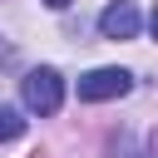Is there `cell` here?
I'll return each instance as SVG.
<instances>
[{
	"label": "cell",
	"mask_w": 158,
	"mask_h": 158,
	"mask_svg": "<svg viewBox=\"0 0 158 158\" xmlns=\"http://www.w3.org/2000/svg\"><path fill=\"white\" fill-rule=\"evenodd\" d=\"M133 89V74L128 69H89L79 79V99L84 104H104V99H123Z\"/></svg>",
	"instance_id": "2"
},
{
	"label": "cell",
	"mask_w": 158,
	"mask_h": 158,
	"mask_svg": "<svg viewBox=\"0 0 158 158\" xmlns=\"http://www.w3.org/2000/svg\"><path fill=\"white\" fill-rule=\"evenodd\" d=\"M44 5H49V10H64V5H69V0H44Z\"/></svg>",
	"instance_id": "5"
},
{
	"label": "cell",
	"mask_w": 158,
	"mask_h": 158,
	"mask_svg": "<svg viewBox=\"0 0 158 158\" xmlns=\"http://www.w3.org/2000/svg\"><path fill=\"white\" fill-rule=\"evenodd\" d=\"M20 94H25V109L30 114H40V118H49V114H59V104H64V79H59V69H30L25 79H20Z\"/></svg>",
	"instance_id": "1"
},
{
	"label": "cell",
	"mask_w": 158,
	"mask_h": 158,
	"mask_svg": "<svg viewBox=\"0 0 158 158\" xmlns=\"http://www.w3.org/2000/svg\"><path fill=\"white\" fill-rule=\"evenodd\" d=\"M138 30H143V15H138L133 0H114V5L99 15V35H104V40H133Z\"/></svg>",
	"instance_id": "3"
},
{
	"label": "cell",
	"mask_w": 158,
	"mask_h": 158,
	"mask_svg": "<svg viewBox=\"0 0 158 158\" xmlns=\"http://www.w3.org/2000/svg\"><path fill=\"white\" fill-rule=\"evenodd\" d=\"M25 133V118L10 109V104H0V143H10V138H20Z\"/></svg>",
	"instance_id": "4"
}]
</instances>
